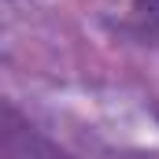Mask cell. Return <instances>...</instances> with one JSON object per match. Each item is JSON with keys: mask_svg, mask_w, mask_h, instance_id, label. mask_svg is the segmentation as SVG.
Returning <instances> with one entry per match:
<instances>
[{"mask_svg": "<svg viewBox=\"0 0 159 159\" xmlns=\"http://www.w3.org/2000/svg\"><path fill=\"white\" fill-rule=\"evenodd\" d=\"M137 19L144 30L159 34V0H137Z\"/></svg>", "mask_w": 159, "mask_h": 159, "instance_id": "1", "label": "cell"}]
</instances>
